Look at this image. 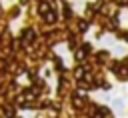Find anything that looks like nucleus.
I'll list each match as a JSON object with an SVG mask.
<instances>
[{"instance_id":"3","label":"nucleus","mask_w":128,"mask_h":118,"mask_svg":"<svg viewBox=\"0 0 128 118\" xmlns=\"http://www.w3.org/2000/svg\"><path fill=\"white\" fill-rule=\"evenodd\" d=\"M78 28H80V30H86V28H88V22H84V20H82V22L78 24Z\"/></svg>"},{"instance_id":"1","label":"nucleus","mask_w":128,"mask_h":118,"mask_svg":"<svg viewBox=\"0 0 128 118\" xmlns=\"http://www.w3.org/2000/svg\"><path fill=\"white\" fill-rule=\"evenodd\" d=\"M54 18H56L54 12H48V14H46V20H48V22H54Z\"/></svg>"},{"instance_id":"2","label":"nucleus","mask_w":128,"mask_h":118,"mask_svg":"<svg viewBox=\"0 0 128 118\" xmlns=\"http://www.w3.org/2000/svg\"><path fill=\"white\" fill-rule=\"evenodd\" d=\"M84 56H86L84 50H78V52H76V58H78V60H84Z\"/></svg>"},{"instance_id":"4","label":"nucleus","mask_w":128,"mask_h":118,"mask_svg":"<svg viewBox=\"0 0 128 118\" xmlns=\"http://www.w3.org/2000/svg\"><path fill=\"white\" fill-rule=\"evenodd\" d=\"M82 76H84V70L78 68V70H76V78H82Z\"/></svg>"}]
</instances>
